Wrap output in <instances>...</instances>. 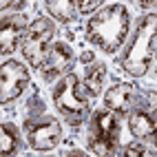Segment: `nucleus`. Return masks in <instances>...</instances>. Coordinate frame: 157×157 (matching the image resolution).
Instances as JSON below:
<instances>
[{
  "instance_id": "ddd939ff",
  "label": "nucleus",
  "mask_w": 157,
  "mask_h": 157,
  "mask_svg": "<svg viewBox=\"0 0 157 157\" xmlns=\"http://www.w3.org/2000/svg\"><path fill=\"white\" fill-rule=\"evenodd\" d=\"M22 135L25 133H20V128L13 122H2V128H0V151H2L5 157L22 153L25 144H27V140Z\"/></svg>"
},
{
  "instance_id": "f3484780",
  "label": "nucleus",
  "mask_w": 157,
  "mask_h": 157,
  "mask_svg": "<svg viewBox=\"0 0 157 157\" xmlns=\"http://www.w3.org/2000/svg\"><path fill=\"white\" fill-rule=\"evenodd\" d=\"M62 155H73V157H84V155H86V148H75V146H67V148H62Z\"/></svg>"
},
{
  "instance_id": "aec40b11",
  "label": "nucleus",
  "mask_w": 157,
  "mask_h": 157,
  "mask_svg": "<svg viewBox=\"0 0 157 157\" xmlns=\"http://www.w3.org/2000/svg\"><path fill=\"white\" fill-rule=\"evenodd\" d=\"M153 146L157 148V115H155V137H153Z\"/></svg>"
},
{
  "instance_id": "39448f33",
  "label": "nucleus",
  "mask_w": 157,
  "mask_h": 157,
  "mask_svg": "<svg viewBox=\"0 0 157 157\" xmlns=\"http://www.w3.org/2000/svg\"><path fill=\"white\" fill-rule=\"evenodd\" d=\"M22 133H25L27 146L38 153H47V151L58 148L62 144V137H64L60 120H56L53 115H49L44 111L29 115L22 124Z\"/></svg>"
},
{
  "instance_id": "412c9836",
  "label": "nucleus",
  "mask_w": 157,
  "mask_h": 157,
  "mask_svg": "<svg viewBox=\"0 0 157 157\" xmlns=\"http://www.w3.org/2000/svg\"><path fill=\"white\" fill-rule=\"evenodd\" d=\"M155 64H157V47H155Z\"/></svg>"
},
{
  "instance_id": "6e6552de",
  "label": "nucleus",
  "mask_w": 157,
  "mask_h": 157,
  "mask_svg": "<svg viewBox=\"0 0 157 157\" xmlns=\"http://www.w3.org/2000/svg\"><path fill=\"white\" fill-rule=\"evenodd\" d=\"M29 27H31V20L27 13L22 11L2 13V20H0V56L7 58L18 47H22V40Z\"/></svg>"
},
{
  "instance_id": "dca6fc26",
  "label": "nucleus",
  "mask_w": 157,
  "mask_h": 157,
  "mask_svg": "<svg viewBox=\"0 0 157 157\" xmlns=\"http://www.w3.org/2000/svg\"><path fill=\"white\" fill-rule=\"evenodd\" d=\"M104 2H106V0H78L80 16H91V13L100 11V9L104 7Z\"/></svg>"
},
{
  "instance_id": "f257e3e1",
  "label": "nucleus",
  "mask_w": 157,
  "mask_h": 157,
  "mask_svg": "<svg viewBox=\"0 0 157 157\" xmlns=\"http://www.w3.org/2000/svg\"><path fill=\"white\" fill-rule=\"evenodd\" d=\"M133 16L131 9L122 2L104 5L100 11L91 13L84 22V40L91 42L100 53L115 56L120 53L131 36Z\"/></svg>"
},
{
  "instance_id": "f8f14e48",
  "label": "nucleus",
  "mask_w": 157,
  "mask_h": 157,
  "mask_svg": "<svg viewBox=\"0 0 157 157\" xmlns=\"http://www.w3.org/2000/svg\"><path fill=\"white\" fill-rule=\"evenodd\" d=\"M44 11L58 25H71L80 16L78 0H44Z\"/></svg>"
},
{
  "instance_id": "6ab92c4d",
  "label": "nucleus",
  "mask_w": 157,
  "mask_h": 157,
  "mask_svg": "<svg viewBox=\"0 0 157 157\" xmlns=\"http://www.w3.org/2000/svg\"><path fill=\"white\" fill-rule=\"evenodd\" d=\"M133 2L137 5V7H148V5H153V2H155V0H133Z\"/></svg>"
},
{
  "instance_id": "a211bd4d",
  "label": "nucleus",
  "mask_w": 157,
  "mask_h": 157,
  "mask_svg": "<svg viewBox=\"0 0 157 157\" xmlns=\"http://www.w3.org/2000/svg\"><path fill=\"white\" fill-rule=\"evenodd\" d=\"M20 0H0V9H2V13H7L11 7H16Z\"/></svg>"
},
{
  "instance_id": "423d86ee",
  "label": "nucleus",
  "mask_w": 157,
  "mask_h": 157,
  "mask_svg": "<svg viewBox=\"0 0 157 157\" xmlns=\"http://www.w3.org/2000/svg\"><path fill=\"white\" fill-rule=\"evenodd\" d=\"M29 64L20 60H5L0 67V104L9 106V104L18 102L31 86V73Z\"/></svg>"
},
{
  "instance_id": "9b49d317",
  "label": "nucleus",
  "mask_w": 157,
  "mask_h": 157,
  "mask_svg": "<svg viewBox=\"0 0 157 157\" xmlns=\"http://www.w3.org/2000/svg\"><path fill=\"white\" fill-rule=\"evenodd\" d=\"M82 84L86 86V91L91 93V98L95 100L102 95L104 84L109 80V67L104 64V60H100L93 51H84L82 53Z\"/></svg>"
},
{
  "instance_id": "7ed1b4c3",
  "label": "nucleus",
  "mask_w": 157,
  "mask_h": 157,
  "mask_svg": "<svg viewBox=\"0 0 157 157\" xmlns=\"http://www.w3.org/2000/svg\"><path fill=\"white\" fill-rule=\"evenodd\" d=\"M51 102H53L56 111L60 113V117L73 128L84 126L91 117V113H93L91 93L82 84V78L73 71L62 75L53 84V89H51Z\"/></svg>"
},
{
  "instance_id": "9d476101",
  "label": "nucleus",
  "mask_w": 157,
  "mask_h": 157,
  "mask_svg": "<svg viewBox=\"0 0 157 157\" xmlns=\"http://www.w3.org/2000/svg\"><path fill=\"white\" fill-rule=\"evenodd\" d=\"M140 91L142 89L133 82H115L104 91V106L117 113L120 117H126L140 98Z\"/></svg>"
},
{
  "instance_id": "20e7f679",
  "label": "nucleus",
  "mask_w": 157,
  "mask_h": 157,
  "mask_svg": "<svg viewBox=\"0 0 157 157\" xmlns=\"http://www.w3.org/2000/svg\"><path fill=\"white\" fill-rule=\"evenodd\" d=\"M56 33H58V29H56V20L53 18L38 16V18L31 20V27L27 31L25 40H22L20 51H22L25 62L33 71H40L44 67L47 56H49L51 47L56 42Z\"/></svg>"
},
{
  "instance_id": "0eeeda50",
  "label": "nucleus",
  "mask_w": 157,
  "mask_h": 157,
  "mask_svg": "<svg viewBox=\"0 0 157 157\" xmlns=\"http://www.w3.org/2000/svg\"><path fill=\"white\" fill-rule=\"evenodd\" d=\"M122 117L117 113H113L106 106H98L93 109L91 117L86 122V137H95V140H106L113 144H122Z\"/></svg>"
},
{
  "instance_id": "1a4fd4ad",
  "label": "nucleus",
  "mask_w": 157,
  "mask_h": 157,
  "mask_svg": "<svg viewBox=\"0 0 157 157\" xmlns=\"http://www.w3.org/2000/svg\"><path fill=\"white\" fill-rule=\"evenodd\" d=\"M73 64H75V49L69 40H56L53 47H51L42 71V80L44 82H58L62 75H67L69 71H73Z\"/></svg>"
},
{
  "instance_id": "2eb2a0df",
  "label": "nucleus",
  "mask_w": 157,
  "mask_h": 157,
  "mask_svg": "<svg viewBox=\"0 0 157 157\" xmlns=\"http://www.w3.org/2000/svg\"><path fill=\"white\" fill-rule=\"evenodd\" d=\"M122 155L126 157H142V155H157V148L148 146V142H142V140H135L122 146Z\"/></svg>"
},
{
  "instance_id": "4468645a",
  "label": "nucleus",
  "mask_w": 157,
  "mask_h": 157,
  "mask_svg": "<svg viewBox=\"0 0 157 157\" xmlns=\"http://www.w3.org/2000/svg\"><path fill=\"white\" fill-rule=\"evenodd\" d=\"M86 146L93 155H100V157H115V155H122V144H113L106 140H95V137H86Z\"/></svg>"
},
{
  "instance_id": "f03ea898",
  "label": "nucleus",
  "mask_w": 157,
  "mask_h": 157,
  "mask_svg": "<svg viewBox=\"0 0 157 157\" xmlns=\"http://www.w3.org/2000/svg\"><path fill=\"white\" fill-rule=\"evenodd\" d=\"M157 47V11H146L137 18L131 36L120 53V69L131 78H146L155 64Z\"/></svg>"
}]
</instances>
